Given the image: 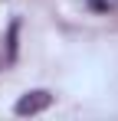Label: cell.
I'll return each mask as SVG.
<instances>
[{"instance_id":"obj_1","label":"cell","mask_w":118,"mask_h":121,"mask_svg":"<svg viewBox=\"0 0 118 121\" xmlns=\"http://www.w3.org/2000/svg\"><path fill=\"white\" fill-rule=\"evenodd\" d=\"M49 105H53V95H49L46 88H33V92L20 95V101L13 105V111H17L20 118H26V115H39V111H46Z\"/></svg>"},{"instance_id":"obj_3","label":"cell","mask_w":118,"mask_h":121,"mask_svg":"<svg viewBox=\"0 0 118 121\" xmlns=\"http://www.w3.org/2000/svg\"><path fill=\"white\" fill-rule=\"evenodd\" d=\"M89 10H95V13H108L112 3H108V0H89Z\"/></svg>"},{"instance_id":"obj_2","label":"cell","mask_w":118,"mask_h":121,"mask_svg":"<svg viewBox=\"0 0 118 121\" xmlns=\"http://www.w3.org/2000/svg\"><path fill=\"white\" fill-rule=\"evenodd\" d=\"M17 52H20V20H13L7 30V62H17Z\"/></svg>"}]
</instances>
